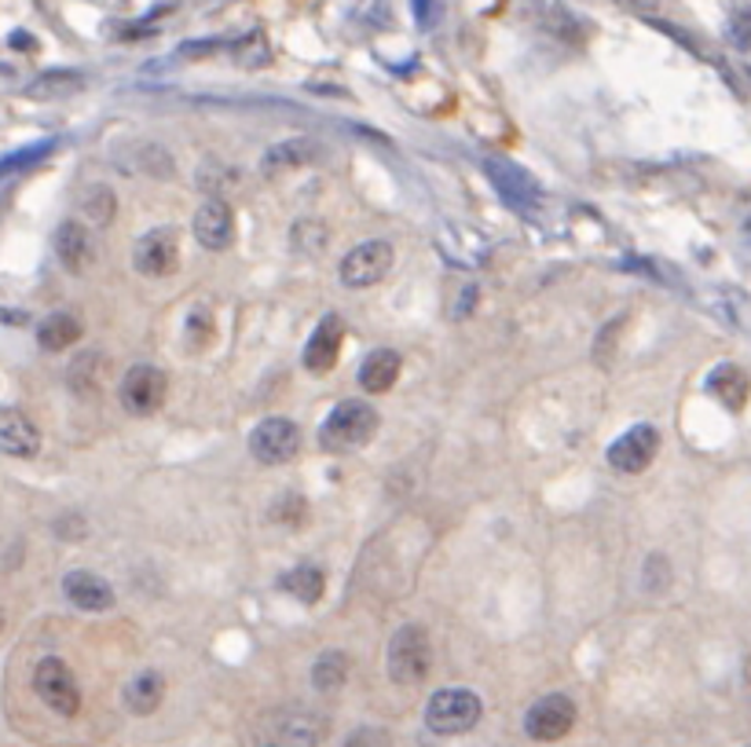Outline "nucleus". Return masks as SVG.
Here are the masks:
<instances>
[{"mask_svg": "<svg viewBox=\"0 0 751 747\" xmlns=\"http://www.w3.org/2000/svg\"><path fill=\"white\" fill-rule=\"evenodd\" d=\"M378 432V411L367 400H344L330 411V418L319 429V448L323 451H356L363 443H371Z\"/></svg>", "mask_w": 751, "mask_h": 747, "instance_id": "1", "label": "nucleus"}, {"mask_svg": "<svg viewBox=\"0 0 751 747\" xmlns=\"http://www.w3.org/2000/svg\"><path fill=\"white\" fill-rule=\"evenodd\" d=\"M429 667H433V642H429L425 626H400L389 642V678L397 685H419L429 678Z\"/></svg>", "mask_w": 751, "mask_h": 747, "instance_id": "2", "label": "nucleus"}, {"mask_svg": "<svg viewBox=\"0 0 751 747\" xmlns=\"http://www.w3.org/2000/svg\"><path fill=\"white\" fill-rule=\"evenodd\" d=\"M323 733H327L323 718L305 707H294V710H279V715H271L265 726H260L257 747H319L323 744Z\"/></svg>", "mask_w": 751, "mask_h": 747, "instance_id": "3", "label": "nucleus"}, {"mask_svg": "<svg viewBox=\"0 0 751 747\" xmlns=\"http://www.w3.org/2000/svg\"><path fill=\"white\" fill-rule=\"evenodd\" d=\"M481 696L470 689H440L425 707V726L436 737H459L481 722Z\"/></svg>", "mask_w": 751, "mask_h": 747, "instance_id": "4", "label": "nucleus"}, {"mask_svg": "<svg viewBox=\"0 0 751 747\" xmlns=\"http://www.w3.org/2000/svg\"><path fill=\"white\" fill-rule=\"evenodd\" d=\"M33 689H38V696L55 710V715L74 718L81 710V689H78L74 674H70V667L63 664V659L44 656L38 664V671H33Z\"/></svg>", "mask_w": 751, "mask_h": 747, "instance_id": "5", "label": "nucleus"}, {"mask_svg": "<svg viewBox=\"0 0 751 747\" xmlns=\"http://www.w3.org/2000/svg\"><path fill=\"white\" fill-rule=\"evenodd\" d=\"M392 272V246L381 243V238H371V243H360L356 249L344 253L341 260V283L349 290H367V286L381 283Z\"/></svg>", "mask_w": 751, "mask_h": 747, "instance_id": "6", "label": "nucleus"}, {"mask_svg": "<svg viewBox=\"0 0 751 747\" xmlns=\"http://www.w3.org/2000/svg\"><path fill=\"white\" fill-rule=\"evenodd\" d=\"M572 726H576V704H572L565 693L543 696V700H535L528 707V715H524V733H528L532 740H539V744L568 737Z\"/></svg>", "mask_w": 751, "mask_h": 747, "instance_id": "7", "label": "nucleus"}, {"mask_svg": "<svg viewBox=\"0 0 751 747\" xmlns=\"http://www.w3.org/2000/svg\"><path fill=\"white\" fill-rule=\"evenodd\" d=\"M165 392H169V378H165L158 367H147V364L128 370L122 378V389H117L122 407L136 418H147V415L158 411V407L165 403Z\"/></svg>", "mask_w": 751, "mask_h": 747, "instance_id": "8", "label": "nucleus"}, {"mask_svg": "<svg viewBox=\"0 0 751 747\" xmlns=\"http://www.w3.org/2000/svg\"><path fill=\"white\" fill-rule=\"evenodd\" d=\"M297 448H301V429H297L290 418H265L254 432H249V454L265 465L290 462Z\"/></svg>", "mask_w": 751, "mask_h": 747, "instance_id": "9", "label": "nucleus"}, {"mask_svg": "<svg viewBox=\"0 0 751 747\" xmlns=\"http://www.w3.org/2000/svg\"><path fill=\"white\" fill-rule=\"evenodd\" d=\"M660 451V432L652 426H635L619 437L609 448V465L616 473H641V469L652 465V458Z\"/></svg>", "mask_w": 751, "mask_h": 747, "instance_id": "10", "label": "nucleus"}, {"mask_svg": "<svg viewBox=\"0 0 751 747\" xmlns=\"http://www.w3.org/2000/svg\"><path fill=\"white\" fill-rule=\"evenodd\" d=\"M176 257H181V246H176V232L173 227H154L136 243L133 249V264L140 275H151V279H162L176 268Z\"/></svg>", "mask_w": 751, "mask_h": 747, "instance_id": "11", "label": "nucleus"}, {"mask_svg": "<svg viewBox=\"0 0 751 747\" xmlns=\"http://www.w3.org/2000/svg\"><path fill=\"white\" fill-rule=\"evenodd\" d=\"M195 238L206 249H213V253H220V249L232 246L235 216H232V209L224 206L220 198H209V202H202V206H198V213H195Z\"/></svg>", "mask_w": 751, "mask_h": 747, "instance_id": "12", "label": "nucleus"}, {"mask_svg": "<svg viewBox=\"0 0 751 747\" xmlns=\"http://www.w3.org/2000/svg\"><path fill=\"white\" fill-rule=\"evenodd\" d=\"M484 168H487V176L495 180L498 195H503L510 206H532V202L539 198V184H535V176L524 173L521 165L506 162V158H487Z\"/></svg>", "mask_w": 751, "mask_h": 747, "instance_id": "13", "label": "nucleus"}, {"mask_svg": "<svg viewBox=\"0 0 751 747\" xmlns=\"http://www.w3.org/2000/svg\"><path fill=\"white\" fill-rule=\"evenodd\" d=\"M63 594L81 612H106L114 608V586L95 572H70L63 580Z\"/></svg>", "mask_w": 751, "mask_h": 747, "instance_id": "14", "label": "nucleus"}, {"mask_svg": "<svg viewBox=\"0 0 751 747\" xmlns=\"http://www.w3.org/2000/svg\"><path fill=\"white\" fill-rule=\"evenodd\" d=\"M341 341H344V323L338 316H327L316 327V334L308 337V345H305V367L312 370V374L333 370V364H338V356H341Z\"/></svg>", "mask_w": 751, "mask_h": 747, "instance_id": "15", "label": "nucleus"}, {"mask_svg": "<svg viewBox=\"0 0 751 747\" xmlns=\"http://www.w3.org/2000/svg\"><path fill=\"white\" fill-rule=\"evenodd\" d=\"M55 257L63 260L66 272H85V264L92 260V238L85 232V224L63 221L55 227Z\"/></svg>", "mask_w": 751, "mask_h": 747, "instance_id": "16", "label": "nucleus"}, {"mask_svg": "<svg viewBox=\"0 0 751 747\" xmlns=\"http://www.w3.org/2000/svg\"><path fill=\"white\" fill-rule=\"evenodd\" d=\"M0 451L11 458H33L41 451V432L27 415H0Z\"/></svg>", "mask_w": 751, "mask_h": 747, "instance_id": "17", "label": "nucleus"}, {"mask_svg": "<svg viewBox=\"0 0 751 747\" xmlns=\"http://www.w3.org/2000/svg\"><path fill=\"white\" fill-rule=\"evenodd\" d=\"M708 392L719 403L730 407V411H741V407L748 403L751 381H748V374L737 367V364H722V367H714L708 374Z\"/></svg>", "mask_w": 751, "mask_h": 747, "instance_id": "18", "label": "nucleus"}, {"mask_svg": "<svg viewBox=\"0 0 751 747\" xmlns=\"http://www.w3.org/2000/svg\"><path fill=\"white\" fill-rule=\"evenodd\" d=\"M400 367H403L400 352H392V348H378V352H371L363 359L360 385L367 392H389L400 378Z\"/></svg>", "mask_w": 751, "mask_h": 747, "instance_id": "19", "label": "nucleus"}, {"mask_svg": "<svg viewBox=\"0 0 751 747\" xmlns=\"http://www.w3.org/2000/svg\"><path fill=\"white\" fill-rule=\"evenodd\" d=\"M316 154H319V147H316L312 140H286V143H276V147L265 154V162H260V173H265V176H279V173H286V168H301L308 162H316Z\"/></svg>", "mask_w": 751, "mask_h": 747, "instance_id": "20", "label": "nucleus"}, {"mask_svg": "<svg viewBox=\"0 0 751 747\" xmlns=\"http://www.w3.org/2000/svg\"><path fill=\"white\" fill-rule=\"evenodd\" d=\"M162 696H165V678L158 671H143L125 685V707L133 710V715H154Z\"/></svg>", "mask_w": 751, "mask_h": 747, "instance_id": "21", "label": "nucleus"}, {"mask_svg": "<svg viewBox=\"0 0 751 747\" xmlns=\"http://www.w3.org/2000/svg\"><path fill=\"white\" fill-rule=\"evenodd\" d=\"M85 89V78L74 74V70H44L41 78H33L27 84L30 100H66V95H78Z\"/></svg>", "mask_w": 751, "mask_h": 747, "instance_id": "22", "label": "nucleus"}, {"mask_svg": "<svg viewBox=\"0 0 751 747\" xmlns=\"http://www.w3.org/2000/svg\"><path fill=\"white\" fill-rule=\"evenodd\" d=\"M78 337H81V319L70 316V311H55V316H48L38 327V341L44 352H63Z\"/></svg>", "mask_w": 751, "mask_h": 747, "instance_id": "23", "label": "nucleus"}, {"mask_svg": "<svg viewBox=\"0 0 751 747\" xmlns=\"http://www.w3.org/2000/svg\"><path fill=\"white\" fill-rule=\"evenodd\" d=\"M279 586L286 590V594H294L297 601H305V605H316L319 597H323V572L316 569V564H297V569H290L279 580Z\"/></svg>", "mask_w": 751, "mask_h": 747, "instance_id": "24", "label": "nucleus"}, {"mask_svg": "<svg viewBox=\"0 0 751 747\" xmlns=\"http://www.w3.org/2000/svg\"><path fill=\"white\" fill-rule=\"evenodd\" d=\"M344 678H349V656L338 653V648H330V653H323L316 659L312 667V685L319 693H338Z\"/></svg>", "mask_w": 751, "mask_h": 747, "instance_id": "25", "label": "nucleus"}, {"mask_svg": "<svg viewBox=\"0 0 751 747\" xmlns=\"http://www.w3.org/2000/svg\"><path fill=\"white\" fill-rule=\"evenodd\" d=\"M81 213H85V221L89 224H95V227H106L114 221V213H117V198H114V191L111 187H103V184H92L85 195H81Z\"/></svg>", "mask_w": 751, "mask_h": 747, "instance_id": "26", "label": "nucleus"}, {"mask_svg": "<svg viewBox=\"0 0 751 747\" xmlns=\"http://www.w3.org/2000/svg\"><path fill=\"white\" fill-rule=\"evenodd\" d=\"M232 52H235L238 63L249 66V70L260 66V63H268V44H265V33H249V38L238 41V44L232 48Z\"/></svg>", "mask_w": 751, "mask_h": 747, "instance_id": "27", "label": "nucleus"}, {"mask_svg": "<svg viewBox=\"0 0 751 747\" xmlns=\"http://www.w3.org/2000/svg\"><path fill=\"white\" fill-rule=\"evenodd\" d=\"M48 151H52V143H33V147H27V151H16L11 158H0V173H19V168L41 162Z\"/></svg>", "mask_w": 751, "mask_h": 747, "instance_id": "28", "label": "nucleus"}, {"mask_svg": "<svg viewBox=\"0 0 751 747\" xmlns=\"http://www.w3.org/2000/svg\"><path fill=\"white\" fill-rule=\"evenodd\" d=\"M209 337H213V319H209V311H191V323H187V345L191 348H202V345H209Z\"/></svg>", "mask_w": 751, "mask_h": 747, "instance_id": "29", "label": "nucleus"}, {"mask_svg": "<svg viewBox=\"0 0 751 747\" xmlns=\"http://www.w3.org/2000/svg\"><path fill=\"white\" fill-rule=\"evenodd\" d=\"M271 516H276L279 524H297V521L305 516V499H297V495L279 499V502H276V510H271Z\"/></svg>", "mask_w": 751, "mask_h": 747, "instance_id": "30", "label": "nucleus"}, {"mask_svg": "<svg viewBox=\"0 0 751 747\" xmlns=\"http://www.w3.org/2000/svg\"><path fill=\"white\" fill-rule=\"evenodd\" d=\"M730 38H733L737 48H751V16H748V11L730 22Z\"/></svg>", "mask_w": 751, "mask_h": 747, "instance_id": "31", "label": "nucleus"}, {"mask_svg": "<svg viewBox=\"0 0 751 747\" xmlns=\"http://www.w3.org/2000/svg\"><path fill=\"white\" fill-rule=\"evenodd\" d=\"M624 4L635 11H649V8H657V0H624Z\"/></svg>", "mask_w": 751, "mask_h": 747, "instance_id": "32", "label": "nucleus"}, {"mask_svg": "<svg viewBox=\"0 0 751 747\" xmlns=\"http://www.w3.org/2000/svg\"><path fill=\"white\" fill-rule=\"evenodd\" d=\"M11 41H16L19 48H27V52H30V48H33V41H30V33H22V30H19V33H16V38H11Z\"/></svg>", "mask_w": 751, "mask_h": 747, "instance_id": "33", "label": "nucleus"}, {"mask_svg": "<svg viewBox=\"0 0 751 747\" xmlns=\"http://www.w3.org/2000/svg\"><path fill=\"white\" fill-rule=\"evenodd\" d=\"M0 631H4V608H0Z\"/></svg>", "mask_w": 751, "mask_h": 747, "instance_id": "34", "label": "nucleus"}]
</instances>
